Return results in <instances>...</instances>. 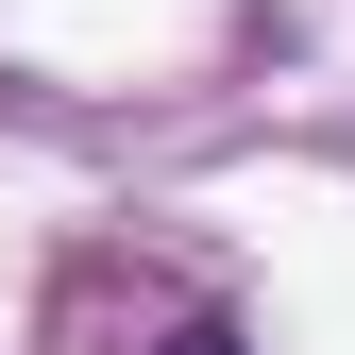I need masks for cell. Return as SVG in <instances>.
Returning <instances> with one entry per match:
<instances>
[{
	"instance_id": "cell-1",
	"label": "cell",
	"mask_w": 355,
	"mask_h": 355,
	"mask_svg": "<svg viewBox=\"0 0 355 355\" xmlns=\"http://www.w3.org/2000/svg\"><path fill=\"white\" fill-rule=\"evenodd\" d=\"M153 355H254V338H237V322H169Z\"/></svg>"
}]
</instances>
